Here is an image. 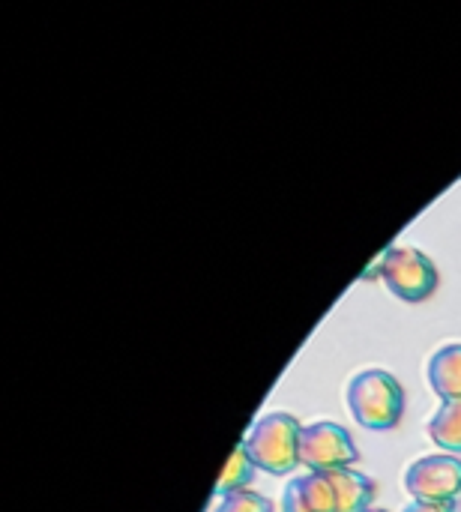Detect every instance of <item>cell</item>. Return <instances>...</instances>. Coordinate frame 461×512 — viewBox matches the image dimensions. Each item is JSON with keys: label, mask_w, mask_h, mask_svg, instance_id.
<instances>
[{"label": "cell", "mask_w": 461, "mask_h": 512, "mask_svg": "<svg viewBox=\"0 0 461 512\" xmlns=\"http://www.w3.org/2000/svg\"><path fill=\"white\" fill-rule=\"evenodd\" d=\"M429 384L441 402L461 399V345H444L429 360Z\"/></svg>", "instance_id": "7"}, {"label": "cell", "mask_w": 461, "mask_h": 512, "mask_svg": "<svg viewBox=\"0 0 461 512\" xmlns=\"http://www.w3.org/2000/svg\"><path fill=\"white\" fill-rule=\"evenodd\" d=\"M360 462V450L351 432L339 423L318 420L300 432V465L306 471H336Z\"/></svg>", "instance_id": "5"}, {"label": "cell", "mask_w": 461, "mask_h": 512, "mask_svg": "<svg viewBox=\"0 0 461 512\" xmlns=\"http://www.w3.org/2000/svg\"><path fill=\"white\" fill-rule=\"evenodd\" d=\"M450 510H453V512H461V492H459V495H456V501L450 504Z\"/></svg>", "instance_id": "12"}, {"label": "cell", "mask_w": 461, "mask_h": 512, "mask_svg": "<svg viewBox=\"0 0 461 512\" xmlns=\"http://www.w3.org/2000/svg\"><path fill=\"white\" fill-rule=\"evenodd\" d=\"M426 432H429V438H432L441 450H447V453L459 456L461 453V399L441 402V408H438V411H435V417L429 420Z\"/></svg>", "instance_id": "8"}, {"label": "cell", "mask_w": 461, "mask_h": 512, "mask_svg": "<svg viewBox=\"0 0 461 512\" xmlns=\"http://www.w3.org/2000/svg\"><path fill=\"white\" fill-rule=\"evenodd\" d=\"M384 285L405 303H423L438 291V267L417 246H393L381 258Z\"/></svg>", "instance_id": "4"}, {"label": "cell", "mask_w": 461, "mask_h": 512, "mask_svg": "<svg viewBox=\"0 0 461 512\" xmlns=\"http://www.w3.org/2000/svg\"><path fill=\"white\" fill-rule=\"evenodd\" d=\"M213 512H273V501L258 495V492H231V495H222V501L216 504Z\"/></svg>", "instance_id": "10"}, {"label": "cell", "mask_w": 461, "mask_h": 512, "mask_svg": "<svg viewBox=\"0 0 461 512\" xmlns=\"http://www.w3.org/2000/svg\"><path fill=\"white\" fill-rule=\"evenodd\" d=\"M300 432H303V426L297 423L294 414L276 411V414L261 417L249 429L243 447L252 456L255 468H261L273 477H285L300 465Z\"/></svg>", "instance_id": "3"}, {"label": "cell", "mask_w": 461, "mask_h": 512, "mask_svg": "<svg viewBox=\"0 0 461 512\" xmlns=\"http://www.w3.org/2000/svg\"><path fill=\"white\" fill-rule=\"evenodd\" d=\"M363 512H387V510H375V507H369V510H363Z\"/></svg>", "instance_id": "13"}, {"label": "cell", "mask_w": 461, "mask_h": 512, "mask_svg": "<svg viewBox=\"0 0 461 512\" xmlns=\"http://www.w3.org/2000/svg\"><path fill=\"white\" fill-rule=\"evenodd\" d=\"M348 411L372 432L396 429L405 414V387L384 369H366L348 384Z\"/></svg>", "instance_id": "2"}, {"label": "cell", "mask_w": 461, "mask_h": 512, "mask_svg": "<svg viewBox=\"0 0 461 512\" xmlns=\"http://www.w3.org/2000/svg\"><path fill=\"white\" fill-rule=\"evenodd\" d=\"M402 512H453L450 504H441V501H411Z\"/></svg>", "instance_id": "11"}, {"label": "cell", "mask_w": 461, "mask_h": 512, "mask_svg": "<svg viewBox=\"0 0 461 512\" xmlns=\"http://www.w3.org/2000/svg\"><path fill=\"white\" fill-rule=\"evenodd\" d=\"M405 489L414 501L453 504L461 492V459L453 453L423 456L405 471Z\"/></svg>", "instance_id": "6"}, {"label": "cell", "mask_w": 461, "mask_h": 512, "mask_svg": "<svg viewBox=\"0 0 461 512\" xmlns=\"http://www.w3.org/2000/svg\"><path fill=\"white\" fill-rule=\"evenodd\" d=\"M375 498V480L354 468L309 471L288 483L282 512H363Z\"/></svg>", "instance_id": "1"}, {"label": "cell", "mask_w": 461, "mask_h": 512, "mask_svg": "<svg viewBox=\"0 0 461 512\" xmlns=\"http://www.w3.org/2000/svg\"><path fill=\"white\" fill-rule=\"evenodd\" d=\"M252 477H255V462L246 453V447L237 444L234 453H231V459H228V465H225V471H222V477H219V483H216V495L243 492L252 483Z\"/></svg>", "instance_id": "9"}]
</instances>
